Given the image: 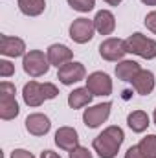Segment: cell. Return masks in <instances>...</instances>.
Segmentation results:
<instances>
[{"mask_svg":"<svg viewBox=\"0 0 156 158\" xmlns=\"http://www.w3.org/2000/svg\"><path fill=\"white\" fill-rule=\"evenodd\" d=\"M123 140H125L123 129L117 127V125H110L99 136L94 138L92 147H94V151L101 158H116L117 151H119V147L123 143Z\"/></svg>","mask_w":156,"mask_h":158,"instance_id":"obj_1","label":"cell"},{"mask_svg":"<svg viewBox=\"0 0 156 158\" xmlns=\"http://www.w3.org/2000/svg\"><path fill=\"white\" fill-rule=\"evenodd\" d=\"M17 4L20 13L26 17H39L46 7V0H17Z\"/></svg>","mask_w":156,"mask_h":158,"instance_id":"obj_20","label":"cell"},{"mask_svg":"<svg viewBox=\"0 0 156 158\" xmlns=\"http://www.w3.org/2000/svg\"><path fill=\"white\" fill-rule=\"evenodd\" d=\"M55 143L63 151H72L79 145V134L74 127H59L55 132Z\"/></svg>","mask_w":156,"mask_h":158,"instance_id":"obj_10","label":"cell"},{"mask_svg":"<svg viewBox=\"0 0 156 158\" xmlns=\"http://www.w3.org/2000/svg\"><path fill=\"white\" fill-rule=\"evenodd\" d=\"M20 109H18V103L15 99V96L11 98H0V118L4 121H9V119H15L18 116Z\"/></svg>","mask_w":156,"mask_h":158,"instance_id":"obj_19","label":"cell"},{"mask_svg":"<svg viewBox=\"0 0 156 158\" xmlns=\"http://www.w3.org/2000/svg\"><path fill=\"white\" fill-rule=\"evenodd\" d=\"M94 26L99 35H112L116 30V17L109 9H101L94 17Z\"/></svg>","mask_w":156,"mask_h":158,"instance_id":"obj_14","label":"cell"},{"mask_svg":"<svg viewBox=\"0 0 156 158\" xmlns=\"http://www.w3.org/2000/svg\"><path fill=\"white\" fill-rule=\"evenodd\" d=\"M0 53L6 57H22L26 55V42L20 37L0 35Z\"/></svg>","mask_w":156,"mask_h":158,"instance_id":"obj_9","label":"cell"},{"mask_svg":"<svg viewBox=\"0 0 156 158\" xmlns=\"http://www.w3.org/2000/svg\"><path fill=\"white\" fill-rule=\"evenodd\" d=\"M84 81H86V88L94 96H109V94H112V79L105 72H92Z\"/></svg>","mask_w":156,"mask_h":158,"instance_id":"obj_8","label":"cell"},{"mask_svg":"<svg viewBox=\"0 0 156 158\" xmlns=\"http://www.w3.org/2000/svg\"><path fill=\"white\" fill-rule=\"evenodd\" d=\"M145 6H156V0H142Z\"/></svg>","mask_w":156,"mask_h":158,"instance_id":"obj_32","label":"cell"},{"mask_svg":"<svg viewBox=\"0 0 156 158\" xmlns=\"http://www.w3.org/2000/svg\"><path fill=\"white\" fill-rule=\"evenodd\" d=\"M110 109H112V103L107 101V103H99V105H94L90 109H84L83 112V121L88 129H97L99 125H103L109 116H110Z\"/></svg>","mask_w":156,"mask_h":158,"instance_id":"obj_6","label":"cell"},{"mask_svg":"<svg viewBox=\"0 0 156 158\" xmlns=\"http://www.w3.org/2000/svg\"><path fill=\"white\" fill-rule=\"evenodd\" d=\"M127 125L130 127V131L132 132H143V131H147V127H149V116H147V112H143V110H132L129 116H127Z\"/></svg>","mask_w":156,"mask_h":158,"instance_id":"obj_18","label":"cell"},{"mask_svg":"<svg viewBox=\"0 0 156 158\" xmlns=\"http://www.w3.org/2000/svg\"><path fill=\"white\" fill-rule=\"evenodd\" d=\"M22 98H24V103L28 107H40L46 101L44 92H42V83H39V81L26 83L22 88Z\"/></svg>","mask_w":156,"mask_h":158,"instance_id":"obj_12","label":"cell"},{"mask_svg":"<svg viewBox=\"0 0 156 158\" xmlns=\"http://www.w3.org/2000/svg\"><path fill=\"white\" fill-rule=\"evenodd\" d=\"M125 158H145V156H143V153H142L140 145H132V147H129V149H127Z\"/></svg>","mask_w":156,"mask_h":158,"instance_id":"obj_28","label":"cell"},{"mask_svg":"<svg viewBox=\"0 0 156 158\" xmlns=\"http://www.w3.org/2000/svg\"><path fill=\"white\" fill-rule=\"evenodd\" d=\"M42 92H44V98L46 99H55L59 96V90L53 83H42Z\"/></svg>","mask_w":156,"mask_h":158,"instance_id":"obj_25","label":"cell"},{"mask_svg":"<svg viewBox=\"0 0 156 158\" xmlns=\"http://www.w3.org/2000/svg\"><path fill=\"white\" fill-rule=\"evenodd\" d=\"M142 70V66L136 63V61H129V59H123L116 64V77L125 81V83H130L132 79L136 77V74Z\"/></svg>","mask_w":156,"mask_h":158,"instance_id":"obj_16","label":"cell"},{"mask_svg":"<svg viewBox=\"0 0 156 158\" xmlns=\"http://www.w3.org/2000/svg\"><path fill=\"white\" fill-rule=\"evenodd\" d=\"M92 98H94V94L86 88V86H81V88H76V90H72L70 94H68V105H70V109H83V107H86V105H90V101H92Z\"/></svg>","mask_w":156,"mask_h":158,"instance_id":"obj_17","label":"cell"},{"mask_svg":"<svg viewBox=\"0 0 156 158\" xmlns=\"http://www.w3.org/2000/svg\"><path fill=\"white\" fill-rule=\"evenodd\" d=\"M105 2H107L109 6H119V4H121L123 0H105Z\"/></svg>","mask_w":156,"mask_h":158,"instance_id":"obj_31","label":"cell"},{"mask_svg":"<svg viewBox=\"0 0 156 158\" xmlns=\"http://www.w3.org/2000/svg\"><path fill=\"white\" fill-rule=\"evenodd\" d=\"M40 158H61L55 151H50V149H46V151H42L40 153Z\"/></svg>","mask_w":156,"mask_h":158,"instance_id":"obj_30","label":"cell"},{"mask_svg":"<svg viewBox=\"0 0 156 158\" xmlns=\"http://www.w3.org/2000/svg\"><path fill=\"white\" fill-rule=\"evenodd\" d=\"M145 158H156V134H147L138 143Z\"/></svg>","mask_w":156,"mask_h":158,"instance_id":"obj_21","label":"cell"},{"mask_svg":"<svg viewBox=\"0 0 156 158\" xmlns=\"http://www.w3.org/2000/svg\"><path fill=\"white\" fill-rule=\"evenodd\" d=\"M145 26H147V30H151L156 35V11L147 13V17H145Z\"/></svg>","mask_w":156,"mask_h":158,"instance_id":"obj_27","label":"cell"},{"mask_svg":"<svg viewBox=\"0 0 156 158\" xmlns=\"http://www.w3.org/2000/svg\"><path fill=\"white\" fill-rule=\"evenodd\" d=\"M50 66L51 64L48 61V55L42 50H30L22 59V68L30 77H40L48 74Z\"/></svg>","mask_w":156,"mask_h":158,"instance_id":"obj_2","label":"cell"},{"mask_svg":"<svg viewBox=\"0 0 156 158\" xmlns=\"http://www.w3.org/2000/svg\"><path fill=\"white\" fill-rule=\"evenodd\" d=\"M26 131L33 136H44L48 134L50 127H51V121L46 114H40V112H35V114H30L26 118Z\"/></svg>","mask_w":156,"mask_h":158,"instance_id":"obj_13","label":"cell"},{"mask_svg":"<svg viewBox=\"0 0 156 158\" xmlns=\"http://www.w3.org/2000/svg\"><path fill=\"white\" fill-rule=\"evenodd\" d=\"M66 2L72 9H76L79 13H88L96 6V0H66Z\"/></svg>","mask_w":156,"mask_h":158,"instance_id":"obj_22","label":"cell"},{"mask_svg":"<svg viewBox=\"0 0 156 158\" xmlns=\"http://www.w3.org/2000/svg\"><path fill=\"white\" fill-rule=\"evenodd\" d=\"M11 158H35V156L30 151H26V149H15L11 153Z\"/></svg>","mask_w":156,"mask_h":158,"instance_id":"obj_29","label":"cell"},{"mask_svg":"<svg viewBox=\"0 0 156 158\" xmlns=\"http://www.w3.org/2000/svg\"><path fill=\"white\" fill-rule=\"evenodd\" d=\"M70 158H94V156H92V153H90L86 147L77 145L76 149H72V151H70Z\"/></svg>","mask_w":156,"mask_h":158,"instance_id":"obj_26","label":"cell"},{"mask_svg":"<svg viewBox=\"0 0 156 158\" xmlns=\"http://www.w3.org/2000/svg\"><path fill=\"white\" fill-rule=\"evenodd\" d=\"M57 79L63 85H74L83 79H86V68L83 63L77 61H70L66 64H63L61 68H57Z\"/></svg>","mask_w":156,"mask_h":158,"instance_id":"obj_7","label":"cell"},{"mask_svg":"<svg viewBox=\"0 0 156 158\" xmlns=\"http://www.w3.org/2000/svg\"><path fill=\"white\" fill-rule=\"evenodd\" d=\"M127 53H134L143 59H154L156 57V40L145 37L143 33H132L129 39H125Z\"/></svg>","mask_w":156,"mask_h":158,"instance_id":"obj_3","label":"cell"},{"mask_svg":"<svg viewBox=\"0 0 156 158\" xmlns=\"http://www.w3.org/2000/svg\"><path fill=\"white\" fill-rule=\"evenodd\" d=\"M15 74V64L13 63H9V61H6V59H2L0 61V77H11Z\"/></svg>","mask_w":156,"mask_h":158,"instance_id":"obj_23","label":"cell"},{"mask_svg":"<svg viewBox=\"0 0 156 158\" xmlns=\"http://www.w3.org/2000/svg\"><path fill=\"white\" fill-rule=\"evenodd\" d=\"M15 94H17V90H15L13 83H9V81H2L0 83V98H11Z\"/></svg>","mask_w":156,"mask_h":158,"instance_id":"obj_24","label":"cell"},{"mask_svg":"<svg viewBox=\"0 0 156 158\" xmlns=\"http://www.w3.org/2000/svg\"><path fill=\"white\" fill-rule=\"evenodd\" d=\"M94 33H96V26H94V20H90V19L79 17L70 24V37L77 44L90 42L94 39Z\"/></svg>","mask_w":156,"mask_h":158,"instance_id":"obj_5","label":"cell"},{"mask_svg":"<svg viewBox=\"0 0 156 158\" xmlns=\"http://www.w3.org/2000/svg\"><path fill=\"white\" fill-rule=\"evenodd\" d=\"M153 118H154V123H156V109H154V114H153Z\"/></svg>","mask_w":156,"mask_h":158,"instance_id":"obj_33","label":"cell"},{"mask_svg":"<svg viewBox=\"0 0 156 158\" xmlns=\"http://www.w3.org/2000/svg\"><path fill=\"white\" fill-rule=\"evenodd\" d=\"M130 83H132V88H134L140 96H149V94L154 90L156 79H154V74H153L151 70H143V68H142Z\"/></svg>","mask_w":156,"mask_h":158,"instance_id":"obj_15","label":"cell"},{"mask_svg":"<svg viewBox=\"0 0 156 158\" xmlns=\"http://www.w3.org/2000/svg\"><path fill=\"white\" fill-rule=\"evenodd\" d=\"M46 55H48L50 64H53L57 68H61L63 64H66V63H70L74 59V52L66 44H51L46 50Z\"/></svg>","mask_w":156,"mask_h":158,"instance_id":"obj_11","label":"cell"},{"mask_svg":"<svg viewBox=\"0 0 156 158\" xmlns=\"http://www.w3.org/2000/svg\"><path fill=\"white\" fill-rule=\"evenodd\" d=\"M125 53H127V44L119 37H109L99 44V55L105 61L119 63V61H123Z\"/></svg>","mask_w":156,"mask_h":158,"instance_id":"obj_4","label":"cell"}]
</instances>
